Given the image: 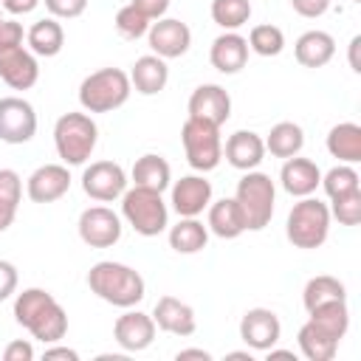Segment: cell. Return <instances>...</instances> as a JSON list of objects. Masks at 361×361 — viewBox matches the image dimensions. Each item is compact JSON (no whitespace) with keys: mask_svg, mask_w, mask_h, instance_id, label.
Instances as JSON below:
<instances>
[{"mask_svg":"<svg viewBox=\"0 0 361 361\" xmlns=\"http://www.w3.org/2000/svg\"><path fill=\"white\" fill-rule=\"evenodd\" d=\"M54 358L79 361V353H76V350H71V347H48V350H45V361H54Z\"/></svg>","mask_w":361,"mask_h":361,"instance_id":"47","label":"cell"},{"mask_svg":"<svg viewBox=\"0 0 361 361\" xmlns=\"http://www.w3.org/2000/svg\"><path fill=\"white\" fill-rule=\"evenodd\" d=\"M282 336V324H279V316L268 307H251L245 310L243 322H240V338L251 347V350H259V353H268L271 347H276Z\"/></svg>","mask_w":361,"mask_h":361,"instance_id":"12","label":"cell"},{"mask_svg":"<svg viewBox=\"0 0 361 361\" xmlns=\"http://www.w3.org/2000/svg\"><path fill=\"white\" fill-rule=\"evenodd\" d=\"M333 299H347V288L344 282H338L336 276H313L305 290H302V302L307 310H313L316 305H324V302H333Z\"/></svg>","mask_w":361,"mask_h":361,"instance_id":"33","label":"cell"},{"mask_svg":"<svg viewBox=\"0 0 361 361\" xmlns=\"http://www.w3.org/2000/svg\"><path fill=\"white\" fill-rule=\"evenodd\" d=\"M206 243H209V231L195 217H180L178 226L169 228V245L178 254H197L206 248Z\"/></svg>","mask_w":361,"mask_h":361,"instance_id":"31","label":"cell"},{"mask_svg":"<svg viewBox=\"0 0 361 361\" xmlns=\"http://www.w3.org/2000/svg\"><path fill=\"white\" fill-rule=\"evenodd\" d=\"M23 45V25L17 20H3L0 23V48Z\"/></svg>","mask_w":361,"mask_h":361,"instance_id":"41","label":"cell"},{"mask_svg":"<svg viewBox=\"0 0 361 361\" xmlns=\"http://www.w3.org/2000/svg\"><path fill=\"white\" fill-rule=\"evenodd\" d=\"M39 6V0H3V8L11 14H28Z\"/></svg>","mask_w":361,"mask_h":361,"instance_id":"46","label":"cell"},{"mask_svg":"<svg viewBox=\"0 0 361 361\" xmlns=\"http://www.w3.org/2000/svg\"><path fill=\"white\" fill-rule=\"evenodd\" d=\"M212 203V183L203 175H186L172 186V209L180 217H197Z\"/></svg>","mask_w":361,"mask_h":361,"instance_id":"18","label":"cell"},{"mask_svg":"<svg viewBox=\"0 0 361 361\" xmlns=\"http://www.w3.org/2000/svg\"><path fill=\"white\" fill-rule=\"evenodd\" d=\"M149 25H152V20L144 17L133 3H127V6H121V8L116 11V31H118L121 37H127V39L144 37V34L149 31Z\"/></svg>","mask_w":361,"mask_h":361,"instance_id":"36","label":"cell"},{"mask_svg":"<svg viewBox=\"0 0 361 361\" xmlns=\"http://www.w3.org/2000/svg\"><path fill=\"white\" fill-rule=\"evenodd\" d=\"M319 183L324 186L327 197L333 200V197H341V195L358 189V172H355L353 166H347V164H344V166H333L327 175H322Z\"/></svg>","mask_w":361,"mask_h":361,"instance_id":"37","label":"cell"},{"mask_svg":"<svg viewBox=\"0 0 361 361\" xmlns=\"http://www.w3.org/2000/svg\"><path fill=\"white\" fill-rule=\"evenodd\" d=\"M166 79H169V68L161 56L155 54H147V56H138L133 71H130V85L144 93V96H155L166 87Z\"/></svg>","mask_w":361,"mask_h":361,"instance_id":"23","label":"cell"},{"mask_svg":"<svg viewBox=\"0 0 361 361\" xmlns=\"http://www.w3.org/2000/svg\"><path fill=\"white\" fill-rule=\"evenodd\" d=\"M130 76L118 68H102L82 79L79 85V104L87 113H110L130 99Z\"/></svg>","mask_w":361,"mask_h":361,"instance_id":"4","label":"cell"},{"mask_svg":"<svg viewBox=\"0 0 361 361\" xmlns=\"http://www.w3.org/2000/svg\"><path fill=\"white\" fill-rule=\"evenodd\" d=\"M133 183L141 186V189H152V192H164L169 186V178H172V169L166 164V158L155 155V152H147L141 155L135 164H133Z\"/></svg>","mask_w":361,"mask_h":361,"instance_id":"27","label":"cell"},{"mask_svg":"<svg viewBox=\"0 0 361 361\" xmlns=\"http://www.w3.org/2000/svg\"><path fill=\"white\" fill-rule=\"evenodd\" d=\"M296 338H299V350H302V355L307 361H330L336 355V350H338V341L333 336H327L324 330H319L310 319L299 327Z\"/></svg>","mask_w":361,"mask_h":361,"instance_id":"32","label":"cell"},{"mask_svg":"<svg viewBox=\"0 0 361 361\" xmlns=\"http://www.w3.org/2000/svg\"><path fill=\"white\" fill-rule=\"evenodd\" d=\"M17 290V268L6 259H0V302L8 299Z\"/></svg>","mask_w":361,"mask_h":361,"instance_id":"43","label":"cell"},{"mask_svg":"<svg viewBox=\"0 0 361 361\" xmlns=\"http://www.w3.org/2000/svg\"><path fill=\"white\" fill-rule=\"evenodd\" d=\"M330 217H336L341 226H358V220H361V189L347 192L341 197H333Z\"/></svg>","mask_w":361,"mask_h":361,"instance_id":"38","label":"cell"},{"mask_svg":"<svg viewBox=\"0 0 361 361\" xmlns=\"http://www.w3.org/2000/svg\"><path fill=\"white\" fill-rule=\"evenodd\" d=\"M147 37H149V48L161 59H178L192 45L189 25L180 23V20H175V17H161L158 23H152L149 31H147Z\"/></svg>","mask_w":361,"mask_h":361,"instance_id":"13","label":"cell"},{"mask_svg":"<svg viewBox=\"0 0 361 361\" xmlns=\"http://www.w3.org/2000/svg\"><path fill=\"white\" fill-rule=\"evenodd\" d=\"M290 6H293L296 14L313 20V17H322L330 8V0H290Z\"/></svg>","mask_w":361,"mask_h":361,"instance_id":"42","label":"cell"},{"mask_svg":"<svg viewBox=\"0 0 361 361\" xmlns=\"http://www.w3.org/2000/svg\"><path fill=\"white\" fill-rule=\"evenodd\" d=\"M99 141V127L87 113H65L54 124V144L68 166L85 164Z\"/></svg>","mask_w":361,"mask_h":361,"instance_id":"3","label":"cell"},{"mask_svg":"<svg viewBox=\"0 0 361 361\" xmlns=\"http://www.w3.org/2000/svg\"><path fill=\"white\" fill-rule=\"evenodd\" d=\"M79 237L90 248H110L121 237V220L107 206H90L79 214Z\"/></svg>","mask_w":361,"mask_h":361,"instance_id":"9","label":"cell"},{"mask_svg":"<svg viewBox=\"0 0 361 361\" xmlns=\"http://www.w3.org/2000/svg\"><path fill=\"white\" fill-rule=\"evenodd\" d=\"M358 45H361V37H353V42H350V68L355 73L361 71V65H358Z\"/></svg>","mask_w":361,"mask_h":361,"instance_id":"50","label":"cell"},{"mask_svg":"<svg viewBox=\"0 0 361 361\" xmlns=\"http://www.w3.org/2000/svg\"><path fill=\"white\" fill-rule=\"evenodd\" d=\"M23 197V180L14 169H0V200L17 206Z\"/></svg>","mask_w":361,"mask_h":361,"instance_id":"39","label":"cell"},{"mask_svg":"<svg viewBox=\"0 0 361 361\" xmlns=\"http://www.w3.org/2000/svg\"><path fill=\"white\" fill-rule=\"evenodd\" d=\"M279 180H282V189L293 197H307L316 192L319 180H322V172L319 166L310 161V158H288L282 164V172H279Z\"/></svg>","mask_w":361,"mask_h":361,"instance_id":"22","label":"cell"},{"mask_svg":"<svg viewBox=\"0 0 361 361\" xmlns=\"http://www.w3.org/2000/svg\"><path fill=\"white\" fill-rule=\"evenodd\" d=\"M113 336H116L118 347H124L127 353H141L155 338V322H152V316H147L141 310H127L124 316L116 319Z\"/></svg>","mask_w":361,"mask_h":361,"instance_id":"16","label":"cell"},{"mask_svg":"<svg viewBox=\"0 0 361 361\" xmlns=\"http://www.w3.org/2000/svg\"><path fill=\"white\" fill-rule=\"evenodd\" d=\"M0 79L14 90H28L39 79V65L23 45L0 48Z\"/></svg>","mask_w":361,"mask_h":361,"instance_id":"14","label":"cell"},{"mask_svg":"<svg viewBox=\"0 0 361 361\" xmlns=\"http://www.w3.org/2000/svg\"><path fill=\"white\" fill-rule=\"evenodd\" d=\"M0 23H3V11H0Z\"/></svg>","mask_w":361,"mask_h":361,"instance_id":"52","label":"cell"},{"mask_svg":"<svg viewBox=\"0 0 361 361\" xmlns=\"http://www.w3.org/2000/svg\"><path fill=\"white\" fill-rule=\"evenodd\" d=\"M82 189L87 197L93 200H102V203H110L116 197L124 195L127 189V175L118 164L113 161H93L85 172H82Z\"/></svg>","mask_w":361,"mask_h":361,"instance_id":"11","label":"cell"},{"mask_svg":"<svg viewBox=\"0 0 361 361\" xmlns=\"http://www.w3.org/2000/svg\"><path fill=\"white\" fill-rule=\"evenodd\" d=\"M14 214H17V206L0 200V231H6V228L14 223Z\"/></svg>","mask_w":361,"mask_h":361,"instance_id":"48","label":"cell"},{"mask_svg":"<svg viewBox=\"0 0 361 361\" xmlns=\"http://www.w3.org/2000/svg\"><path fill=\"white\" fill-rule=\"evenodd\" d=\"M45 8L51 11V17L73 20L87 8V0H45Z\"/></svg>","mask_w":361,"mask_h":361,"instance_id":"40","label":"cell"},{"mask_svg":"<svg viewBox=\"0 0 361 361\" xmlns=\"http://www.w3.org/2000/svg\"><path fill=\"white\" fill-rule=\"evenodd\" d=\"M87 288L104 299L107 305L116 307H133L144 299V279L135 268L121 265V262H96L87 271Z\"/></svg>","mask_w":361,"mask_h":361,"instance_id":"2","label":"cell"},{"mask_svg":"<svg viewBox=\"0 0 361 361\" xmlns=\"http://www.w3.org/2000/svg\"><path fill=\"white\" fill-rule=\"evenodd\" d=\"M14 319L34 338L45 344H56L68 333V313L62 305L42 288H25L14 299Z\"/></svg>","mask_w":361,"mask_h":361,"instance_id":"1","label":"cell"},{"mask_svg":"<svg viewBox=\"0 0 361 361\" xmlns=\"http://www.w3.org/2000/svg\"><path fill=\"white\" fill-rule=\"evenodd\" d=\"M209 228L220 240H234L245 231V220L240 212V203L234 197H223L209 206Z\"/></svg>","mask_w":361,"mask_h":361,"instance_id":"25","label":"cell"},{"mask_svg":"<svg viewBox=\"0 0 361 361\" xmlns=\"http://www.w3.org/2000/svg\"><path fill=\"white\" fill-rule=\"evenodd\" d=\"M178 361H186V358H200V361H212V355L206 353V350H180L178 355H175Z\"/></svg>","mask_w":361,"mask_h":361,"instance_id":"49","label":"cell"},{"mask_svg":"<svg viewBox=\"0 0 361 361\" xmlns=\"http://www.w3.org/2000/svg\"><path fill=\"white\" fill-rule=\"evenodd\" d=\"M212 20L226 28L237 31L251 20V3L248 0H212Z\"/></svg>","mask_w":361,"mask_h":361,"instance_id":"34","label":"cell"},{"mask_svg":"<svg viewBox=\"0 0 361 361\" xmlns=\"http://www.w3.org/2000/svg\"><path fill=\"white\" fill-rule=\"evenodd\" d=\"M25 39H28V45L37 56H56L65 45V31L56 23V17H45V20H37L28 28Z\"/></svg>","mask_w":361,"mask_h":361,"instance_id":"29","label":"cell"},{"mask_svg":"<svg viewBox=\"0 0 361 361\" xmlns=\"http://www.w3.org/2000/svg\"><path fill=\"white\" fill-rule=\"evenodd\" d=\"M296 62L305 65V68H322L333 59L336 54V39L327 34V31H305L299 39H296Z\"/></svg>","mask_w":361,"mask_h":361,"instance_id":"24","label":"cell"},{"mask_svg":"<svg viewBox=\"0 0 361 361\" xmlns=\"http://www.w3.org/2000/svg\"><path fill=\"white\" fill-rule=\"evenodd\" d=\"M209 59H212V65H214L220 73H237V71H243L245 62H248V39L240 37L237 31H226V34H220V37L212 42Z\"/></svg>","mask_w":361,"mask_h":361,"instance_id":"21","label":"cell"},{"mask_svg":"<svg viewBox=\"0 0 361 361\" xmlns=\"http://www.w3.org/2000/svg\"><path fill=\"white\" fill-rule=\"evenodd\" d=\"M231 116V99L220 85H200L189 96V118L209 121L214 127L226 124Z\"/></svg>","mask_w":361,"mask_h":361,"instance_id":"15","label":"cell"},{"mask_svg":"<svg viewBox=\"0 0 361 361\" xmlns=\"http://www.w3.org/2000/svg\"><path fill=\"white\" fill-rule=\"evenodd\" d=\"M180 141H183V152H186L189 166L197 172H212L223 158L220 127H214L209 121L186 118L180 127Z\"/></svg>","mask_w":361,"mask_h":361,"instance_id":"8","label":"cell"},{"mask_svg":"<svg viewBox=\"0 0 361 361\" xmlns=\"http://www.w3.org/2000/svg\"><path fill=\"white\" fill-rule=\"evenodd\" d=\"M152 322H155V327H161L164 333H172V336H192L197 327L195 310L175 296H161L155 302Z\"/></svg>","mask_w":361,"mask_h":361,"instance_id":"19","label":"cell"},{"mask_svg":"<svg viewBox=\"0 0 361 361\" xmlns=\"http://www.w3.org/2000/svg\"><path fill=\"white\" fill-rule=\"evenodd\" d=\"M226 161L234 166V169H243V172H251L262 164L265 158V141L251 133V130H237L228 135L226 141Z\"/></svg>","mask_w":361,"mask_h":361,"instance_id":"20","label":"cell"},{"mask_svg":"<svg viewBox=\"0 0 361 361\" xmlns=\"http://www.w3.org/2000/svg\"><path fill=\"white\" fill-rule=\"evenodd\" d=\"M310 313V322L324 330L327 336H333L336 341H341L347 336V327H350V310H347V299H333V302H324V305H316Z\"/></svg>","mask_w":361,"mask_h":361,"instance_id":"28","label":"cell"},{"mask_svg":"<svg viewBox=\"0 0 361 361\" xmlns=\"http://www.w3.org/2000/svg\"><path fill=\"white\" fill-rule=\"evenodd\" d=\"M248 48L259 56H276L285 48V34H282V28H276L271 23L254 25L251 34H248Z\"/></svg>","mask_w":361,"mask_h":361,"instance_id":"35","label":"cell"},{"mask_svg":"<svg viewBox=\"0 0 361 361\" xmlns=\"http://www.w3.org/2000/svg\"><path fill=\"white\" fill-rule=\"evenodd\" d=\"M353 3H361V0H353Z\"/></svg>","mask_w":361,"mask_h":361,"instance_id":"53","label":"cell"},{"mask_svg":"<svg viewBox=\"0 0 361 361\" xmlns=\"http://www.w3.org/2000/svg\"><path fill=\"white\" fill-rule=\"evenodd\" d=\"M133 6H135L144 17L161 20V17L166 14V8H169V0H133Z\"/></svg>","mask_w":361,"mask_h":361,"instance_id":"45","label":"cell"},{"mask_svg":"<svg viewBox=\"0 0 361 361\" xmlns=\"http://www.w3.org/2000/svg\"><path fill=\"white\" fill-rule=\"evenodd\" d=\"M234 200L240 203L243 220H245V231H259L271 223L274 217V200H276V189L274 180L265 172H245L237 183V195Z\"/></svg>","mask_w":361,"mask_h":361,"instance_id":"5","label":"cell"},{"mask_svg":"<svg viewBox=\"0 0 361 361\" xmlns=\"http://www.w3.org/2000/svg\"><path fill=\"white\" fill-rule=\"evenodd\" d=\"M37 133V113L25 99L6 96L0 99V141L25 144Z\"/></svg>","mask_w":361,"mask_h":361,"instance_id":"10","label":"cell"},{"mask_svg":"<svg viewBox=\"0 0 361 361\" xmlns=\"http://www.w3.org/2000/svg\"><path fill=\"white\" fill-rule=\"evenodd\" d=\"M121 214L135 228V234H141V237H158L166 228V220H169V212H166V203H164L161 192L141 189V186L124 189Z\"/></svg>","mask_w":361,"mask_h":361,"instance_id":"6","label":"cell"},{"mask_svg":"<svg viewBox=\"0 0 361 361\" xmlns=\"http://www.w3.org/2000/svg\"><path fill=\"white\" fill-rule=\"evenodd\" d=\"M327 152L344 164L361 161V127L355 121H341L327 133Z\"/></svg>","mask_w":361,"mask_h":361,"instance_id":"26","label":"cell"},{"mask_svg":"<svg viewBox=\"0 0 361 361\" xmlns=\"http://www.w3.org/2000/svg\"><path fill=\"white\" fill-rule=\"evenodd\" d=\"M228 358H248L251 361V353H228Z\"/></svg>","mask_w":361,"mask_h":361,"instance_id":"51","label":"cell"},{"mask_svg":"<svg viewBox=\"0 0 361 361\" xmlns=\"http://www.w3.org/2000/svg\"><path fill=\"white\" fill-rule=\"evenodd\" d=\"M3 358H6V361H31V358H34V347H31L28 341L17 338V341H11V344L3 350Z\"/></svg>","mask_w":361,"mask_h":361,"instance_id":"44","label":"cell"},{"mask_svg":"<svg viewBox=\"0 0 361 361\" xmlns=\"http://www.w3.org/2000/svg\"><path fill=\"white\" fill-rule=\"evenodd\" d=\"M305 147V133L299 124L293 121H279L271 127L268 138H265V149L274 155V158H293L299 155Z\"/></svg>","mask_w":361,"mask_h":361,"instance_id":"30","label":"cell"},{"mask_svg":"<svg viewBox=\"0 0 361 361\" xmlns=\"http://www.w3.org/2000/svg\"><path fill=\"white\" fill-rule=\"evenodd\" d=\"M327 231H330V209L322 200L307 195L299 203H293L285 223V234L296 248H319L327 240Z\"/></svg>","mask_w":361,"mask_h":361,"instance_id":"7","label":"cell"},{"mask_svg":"<svg viewBox=\"0 0 361 361\" xmlns=\"http://www.w3.org/2000/svg\"><path fill=\"white\" fill-rule=\"evenodd\" d=\"M25 189L34 203H54L71 189V172L62 164H45L31 172Z\"/></svg>","mask_w":361,"mask_h":361,"instance_id":"17","label":"cell"}]
</instances>
